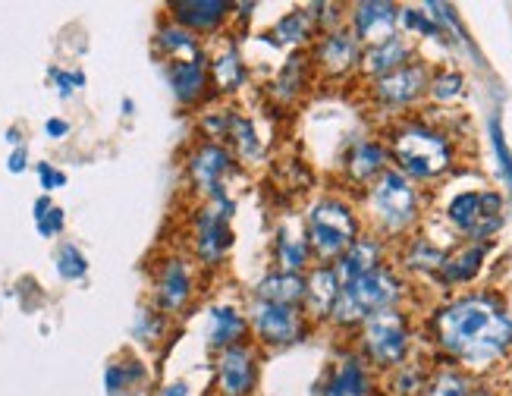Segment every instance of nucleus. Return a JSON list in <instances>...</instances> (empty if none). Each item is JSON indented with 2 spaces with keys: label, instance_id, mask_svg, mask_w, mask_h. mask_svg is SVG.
<instances>
[{
  "label": "nucleus",
  "instance_id": "obj_35",
  "mask_svg": "<svg viewBox=\"0 0 512 396\" xmlns=\"http://www.w3.org/2000/svg\"><path fill=\"white\" fill-rule=\"evenodd\" d=\"M164 315L158 312V308H145V312H139V318H136V327H132V334H136L142 343H148V346H154L158 343V337H161V330H164Z\"/></svg>",
  "mask_w": 512,
  "mask_h": 396
},
{
  "label": "nucleus",
  "instance_id": "obj_12",
  "mask_svg": "<svg viewBox=\"0 0 512 396\" xmlns=\"http://www.w3.org/2000/svg\"><path fill=\"white\" fill-rule=\"evenodd\" d=\"M258 378V362L249 346H230L217 356V396H249Z\"/></svg>",
  "mask_w": 512,
  "mask_h": 396
},
{
  "label": "nucleus",
  "instance_id": "obj_19",
  "mask_svg": "<svg viewBox=\"0 0 512 396\" xmlns=\"http://www.w3.org/2000/svg\"><path fill=\"white\" fill-rule=\"evenodd\" d=\"M249 330V318L236 312L233 305H214L211 308V318H208V346L224 352L230 346H239L242 337Z\"/></svg>",
  "mask_w": 512,
  "mask_h": 396
},
{
  "label": "nucleus",
  "instance_id": "obj_5",
  "mask_svg": "<svg viewBox=\"0 0 512 396\" xmlns=\"http://www.w3.org/2000/svg\"><path fill=\"white\" fill-rule=\"evenodd\" d=\"M371 211L377 224L390 233L412 227L418 217V192L409 183V176L399 170H384L377 176V186L371 189Z\"/></svg>",
  "mask_w": 512,
  "mask_h": 396
},
{
  "label": "nucleus",
  "instance_id": "obj_40",
  "mask_svg": "<svg viewBox=\"0 0 512 396\" xmlns=\"http://www.w3.org/2000/svg\"><path fill=\"white\" fill-rule=\"evenodd\" d=\"M428 88H431V95H434L437 101H453V98H459V92H462V76H459V73H440Z\"/></svg>",
  "mask_w": 512,
  "mask_h": 396
},
{
  "label": "nucleus",
  "instance_id": "obj_1",
  "mask_svg": "<svg viewBox=\"0 0 512 396\" xmlns=\"http://www.w3.org/2000/svg\"><path fill=\"white\" fill-rule=\"evenodd\" d=\"M437 343L469 368H484L512 349V318L491 296H469L440 308L434 318Z\"/></svg>",
  "mask_w": 512,
  "mask_h": 396
},
{
  "label": "nucleus",
  "instance_id": "obj_16",
  "mask_svg": "<svg viewBox=\"0 0 512 396\" xmlns=\"http://www.w3.org/2000/svg\"><path fill=\"white\" fill-rule=\"evenodd\" d=\"M315 60L321 63V70L330 76H343L349 73L355 63H359V38L346 29H333L327 32L318 48H315Z\"/></svg>",
  "mask_w": 512,
  "mask_h": 396
},
{
  "label": "nucleus",
  "instance_id": "obj_25",
  "mask_svg": "<svg viewBox=\"0 0 512 396\" xmlns=\"http://www.w3.org/2000/svg\"><path fill=\"white\" fill-rule=\"evenodd\" d=\"M321 396H371L368 371L359 359H346L330 374V381Z\"/></svg>",
  "mask_w": 512,
  "mask_h": 396
},
{
  "label": "nucleus",
  "instance_id": "obj_23",
  "mask_svg": "<svg viewBox=\"0 0 512 396\" xmlns=\"http://www.w3.org/2000/svg\"><path fill=\"white\" fill-rule=\"evenodd\" d=\"M154 44H158V51L170 63H183V60H198V57H202V44H198V35H192L183 26H176V22H167V26H161L158 35H154Z\"/></svg>",
  "mask_w": 512,
  "mask_h": 396
},
{
  "label": "nucleus",
  "instance_id": "obj_33",
  "mask_svg": "<svg viewBox=\"0 0 512 396\" xmlns=\"http://www.w3.org/2000/svg\"><path fill=\"white\" fill-rule=\"evenodd\" d=\"M57 274L63 280H82L88 274V258L79 252V246H73V242H63L57 249Z\"/></svg>",
  "mask_w": 512,
  "mask_h": 396
},
{
  "label": "nucleus",
  "instance_id": "obj_22",
  "mask_svg": "<svg viewBox=\"0 0 512 396\" xmlns=\"http://www.w3.org/2000/svg\"><path fill=\"white\" fill-rule=\"evenodd\" d=\"M255 299L258 302H274V305H302L305 299V277L302 274H286V271H274L267 274L258 286H255Z\"/></svg>",
  "mask_w": 512,
  "mask_h": 396
},
{
  "label": "nucleus",
  "instance_id": "obj_10",
  "mask_svg": "<svg viewBox=\"0 0 512 396\" xmlns=\"http://www.w3.org/2000/svg\"><path fill=\"white\" fill-rule=\"evenodd\" d=\"M233 154L220 145V142H205V145H198L192 151V158H189V176H192V183L202 189L211 202L220 195H227L224 192V180L233 173Z\"/></svg>",
  "mask_w": 512,
  "mask_h": 396
},
{
  "label": "nucleus",
  "instance_id": "obj_27",
  "mask_svg": "<svg viewBox=\"0 0 512 396\" xmlns=\"http://www.w3.org/2000/svg\"><path fill=\"white\" fill-rule=\"evenodd\" d=\"M148 378V371L139 359H126V362H114L104 371V387L110 396H129L132 390H139Z\"/></svg>",
  "mask_w": 512,
  "mask_h": 396
},
{
  "label": "nucleus",
  "instance_id": "obj_45",
  "mask_svg": "<svg viewBox=\"0 0 512 396\" xmlns=\"http://www.w3.org/2000/svg\"><path fill=\"white\" fill-rule=\"evenodd\" d=\"M44 132H48L51 139H63V136H70V123H66V120H57V117H51L48 123H44Z\"/></svg>",
  "mask_w": 512,
  "mask_h": 396
},
{
  "label": "nucleus",
  "instance_id": "obj_7",
  "mask_svg": "<svg viewBox=\"0 0 512 396\" xmlns=\"http://www.w3.org/2000/svg\"><path fill=\"white\" fill-rule=\"evenodd\" d=\"M230 214H233V198L220 195L214 202L198 211L192 220V242H195V255L205 264L224 261L227 249L233 246V230H230Z\"/></svg>",
  "mask_w": 512,
  "mask_h": 396
},
{
  "label": "nucleus",
  "instance_id": "obj_26",
  "mask_svg": "<svg viewBox=\"0 0 512 396\" xmlns=\"http://www.w3.org/2000/svg\"><path fill=\"white\" fill-rule=\"evenodd\" d=\"M384 164H387V151L377 142H362V145L352 148L346 170H349L352 180L368 183V180H374V176L384 173Z\"/></svg>",
  "mask_w": 512,
  "mask_h": 396
},
{
  "label": "nucleus",
  "instance_id": "obj_36",
  "mask_svg": "<svg viewBox=\"0 0 512 396\" xmlns=\"http://www.w3.org/2000/svg\"><path fill=\"white\" fill-rule=\"evenodd\" d=\"M443 255L437 246H431V242H425V239H418V242H412V255H409V264L412 268H421V271H440V264H443Z\"/></svg>",
  "mask_w": 512,
  "mask_h": 396
},
{
  "label": "nucleus",
  "instance_id": "obj_31",
  "mask_svg": "<svg viewBox=\"0 0 512 396\" xmlns=\"http://www.w3.org/2000/svg\"><path fill=\"white\" fill-rule=\"evenodd\" d=\"M305 66H308L305 54H293V57H289V60L283 63V70H280V76H277V82H274V98H280V101H293V98L302 92Z\"/></svg>",
  "mask_w": 512,
  "mask_h": 396
},
{
  "label": "nucleus",
  "instance_id": "obj_4",
  "mask_svg": "<svg viewBox=\"0 0 512 396\" xmlns=\"http://www.w3.org/2000/svg\"><path fill=\"white\" fill-rule=\"evenodd\" d=\"M359 239V220L340 198H324L308 214V249L318 258L337 261Z\"/></svg>",
  "mask_w": 512,
  "mask_h": 396
},
{
  "label": "nucleus",
  "instance_id": "obj_18",
  "mask_svg": "<svg viewBox=\"0 0 512 396\" xmlns=\"http://www.w3.org/2000/svg\"><path fill=\"white\" fill-rule=\"evenodd\" d=\"M340 280L337 274H333V268H315L308 277H305V299L302 305L308 308V315L311 318H330L333 312V305H337L340 299Z\"/></svg>",
  "mask_w": 512,
  "mask_h": 396
},
{
  "label": "nucleus",
  "instance_id": "obj_43",
  "mask_svg": "<svg viewBox=\"0 0 512 396\" xmlns=\"http://www.w3.org/2000/svg\"><path fill=\"white\" fill-rule=\"evenodd\" d=\"M38 180H41V189H44V192H54V189L66 186V173L54 170L48 161H41V164H38Z\"/></svg>",
  "mask_w": 512,
  "mask_h": 396
},
{
  "label": "nucleus",
  "instance_id": "obj_47",
  "mask_svg": "<svg viewBox=\"0 0 512 396\" xmlns=\"http://www.w3.org/2000/svg\"><path fill=\"white\" fill-rule=\"evenodd\" d=\"M7 139H10V145H16V148H19V132H16V129H10V132H7Z\"/></svg>",
  "mask_w": 512,
  "mask_h": 396
},
{
  "label": "nucleus",
  "instance_id": "obj_38",
  "mask_svg": "<svg viewBox=\"0 0 512 396\" xmlns=\"http://www.w3.org/2000/svg\"><path fill=\"white\" fill-rule=\"evenodd\" d=\"M233 110H211V114L202 117V129H205V136L208 142H220V139H227L230 136V126H233Z\"/></svg>",
  "mask_w": 512,
  "mask_h": 396
},
{
  "label": "nucleus",
  "instance_id": "obj_24",
  "mask_svg": "<svg viewBox=\"0 0 512 396\" xmlns=\"http://www.w3.org/2000/svg\"><path fill=\"white\" fill-rule=\"evenodd\" d=\"M487 255V242H472V246H462L453 255L443 258L440 264V277L447 283H469L472 277H478L481 264Z\"/></svg>",
  "mask_w": 512,
  "mask_h": 396
},
{
  "label": "nucleus",
  "instance_id": "obj_9",
  "mask_svg": "<svg viewBox=\"0 0 512 396\" xmlns=\"http://www.w3.org/2000/svg\"><path fill=\"white\" fill-rule=\"evenodd\" d=\"M246 318L264 346H293L305 337V318L296 305H274L255 299Z\"/></svg>",
  "mask_w": 512,
  "mask_h": 396
},
{
  "label": "nucleus",
  "instance_id": "obj_34",
  "mask_svg": "<svg viewBox=\"0 0 512 396\" xmlns=\"http://www.w3.org/2000/svg\"><path fill=\"white\" fill-rule=\"evenodd\" d=\"M428 396H472L469 384L456 371H440L434 374V381L428 384Z\"/></svg>",
  "mask_w": 512,
  "mask_h": 396
},
{
  "label": "nucleus",
  "instance_id": "obj_21",
  "mask_svg": "<svg viewBox=\"0 0 512 396\" xmlns=\"http://www.w3.org/2000/svg\"><path fill=\"white\" fill-rule=\"evenodd\" d=\"M409 57H412V44H406L403 38H390V41H384V44H374V48H368L362 57H359V63H362V70L368 73V76H387V73H393V70H399V66H406L409 63Z\"/></svg>",
  "mask_w": 512,
  "mask_h": 396
},
{
  "label": "nucleus",
  "instance_id": "obj_3",
  "mask_svg": "<svg viewBox=\"0 0 512 396\" xmlns=\"http://www.w3.org/2000/svg\"><path fill=\"white\" fill-rule=\"evenodd\" d=\"M393 158L403 167V176H412V180H437L440 173L450 170L453 148L440 132L412 123L393 136Z\"/></svg>",
  "mask_w": 512,
  "mask_h": 396
},
{
  "label": "nucleus",
  "instance_id": "obj_15",
  "mask_svg": "<svg viewBox=\"0 0 512 396\" xmlns=\"http://www.w3.org/2000/svg\"><path fill=\"white\" fill-rule=\"evenodd\" d=\"M167 82L173 88V98L180 104H198L211 88V73H208V60H183V63H170L167 66Z\"/></svg>",
  "mask_w": 512,
  "mask_h": 396
},
{
  "label": "nucleus",
  "instance_id": "obj_42",
  "mask_svg": "<svg viewBox=\"0 0 512 396\" xmlns=\"http://www.w3.org/2000/svg\"><path fill=\"white\" fill-rule=\"evenodd\" d=\"M51 79L57 82V88H60V98H73V92L76 88H82L85 85V73L82 70H73V73H63V70H51Z\"/></svg>",
  "mask_w": 512,
  "mask_h": 396
},
{
  "label": "nucleus",
  "instance_id": "obj_6",
  "mask_svg": "<svg viewBox=\"0 0 512 396\" xmlns=\"http://www.w3.org/2000/svg\"><path fill=\"white\" fill-rule=\"evenodd\" d=\"M447 217L459 233L487 242L503 227V198L497 192H462L450 202Z\"/></svg>",
  "mask_w": 512,
  "mask_h": 396
},
{
  "label": "nucleus",
  "instance_id": "obj_8",
  "mask_svg": "<svg viewBox=\"0 0 512 396\" xmlns=\"http://www.w3.org/2000/svg\"><path fill=\"white\" fill-rule=\"evenodd\" d=\"M362 343H365V352L371 356V362L393 368L403 362L409 352V327H406L403 315L390 308V312H381L362 324Z\"/></svg>",
  "mask_w": 512,
  "mask_h": 396
},
{
  "label": "nucleus",
  "instance_id": "obj_28",
  "mask_svg": "<svg viewBox=\"0 0 512 396\" xmlns=\"http://www.w3.org/2000/svg\"><path fill=\"white\" fill-rule=\"evenodd\" d=\"M208 73L220 92H236V88L246 82V63H242L236 48H227L224 54H217V60L208 66Z\"/></svg>",
  "mask_w": 512,
  "mask_h": 396
},
{
  "label": "nucleus",
  "instance_id": "obj_2",
  "mask_svg": "<svg viewBox=\"0 0 512 396\" xmlns=\"http://www.w3.org/2000/svg\"><path fill=\"white\" fill-rule=\"evenodd\" d=\"M399 296H403V286H399L396 274L387 268H374L343 286L330 318L337 324H365L374 315L390 312Z\"/></svg>",
  "mask_w": 512,
  "mask_h": 396
},
{
  "label": "nucleus",
  "instance_id": "obj_46",
  "mask_svg": "<svg viewBox=\"0 0 512 396\" xmlns=\"http://www.w3.org/2000/svg\"><path fill=\"white\" fill-rule=\"evenodd\" d=\"M164 396H186V384H170L164 390Z\"/></svg>",
  "mask_w": 512,
  "mask_h": 396
},
{
  "label": "nucleus",
  "instance_id": "obj_37",
  "mask_svg": "<svg viewBox=\"0 0 512 396\" xmlns=\"http://www.w3.org/2000/svg\"><path fill=\"white\" fill-rule=\"evenodd\" d=\"M491 142H494V154H497V161H500V173H503V180L512 192V151L506 145V136H503V126L500 120L494 117L491 120Z\"/></svg>",
  "mask_w": 512,
  "mask_h": 396
},
{
  "label": "nucleus",
  "instance_id": "obj_29",
  "mask_svg": "<svg viewBox=\"0 0 512 396\" xmlns=\"http://www.w3.org/2000/svg\"><path fill=\"white\" fill-rule=\"evenodd\" d=\"M308 258H311L308 239L293 236L289 230H280V236H277V268L286 274H302Z\"/></svg>",
  "mask_w": 512,
  "mask_h": 396
},
{
  "label": "nucleus",
  "instance_id": "obj_14",
  "mask_svg": "<svg viewBox=\"0 0 512 396\" xmlns=\"http://www.w3.org/2000/svg\"><path fill=\"white\" fill-rule=\"evenodd\" d=\"M352 22H355V38L365 41L368 48H374V44H384V41L396 38L399 7H393V4H355Z\"/></svg>",
  "mask_w": 512,
  "mask_h": 396
},
{
  "label": "nucleus",
  "instance_id": "obj_41",
  "mask_svg": "<svg viewBox=\"0 0 512 396\" xmlns=\"http://www.w3.org/2000/svg\"><path fill=\"white\" fill-rule=\"evenodd\" d=\"M63 224H66V220H63V208H57V205H51L48 211H44L41 217H35V227H38V233L41 236H57L60 230H63Z\"/></svg>",
  "mask_w": 512,
  "mask_h": 396
},
{
  "label": "nucleus",
  "instance_id": "obj_32",
  "mask_svg": "<svg viewBox=\"0 0 512 396\" xmlns=\"http://www.w3.org/2000/svg\"><path fill=\"white\" fill-rule=\"evenodd\" d=\"M227 139L236 142V151H239L242 161H258L261 154H264V145H261L258 132H255V123L249 117H242V114L233 117V126H230V136Z\"/></svg>",
  "mask_w": 512,
  "mask_h": 396
},
{
  "label": "nucleus",
  "instance_id": "obj_11",
  "mask_svg": "<svg viewBox=\"0 0 512 396\" xmlns=\"http://www.w3.org/2000/svg\"><path fill=\"white\" fill-rule=\"evenodd\" d=\"M192 293H195V283H192L189 261L167 258L161 264L158 277H154V308H158L161 315H176L180 308L189 305Z\"/></svg>",
  "mask_w": 512,
  "mask_h": 396
},
{
  "label": "nucleus",
  "instance_id": "obj_30",
  "mask_svg": "<svg viewBox=\"0 0 512 396\" xmlns=\"http://www.w3.org/2000/svg\"><path fill=\"white\" fill-rule=\"evenodd\" d=\"M311 29H315V19H311L305 10H296V13H289V16H283L277 22L271 38H274V44H289V48H299V44L308 41Z\"/></svg>",
  "mask_w": 512,
  "mask_h": 396
},
{
  "label": "nucleus",
  "instance_id": "obj_44",
  "mask_svg": "<svg viewBox=\"0 0 512 396\" xmlns=\"http://www.w3.org/2000/svg\"><path fill=\"white\" fill-rule=\"evenodd\" d=\"M26 164H29V154H26V148H16L13 154H10V158H7V170L10 173H22V170H26Z\"/></svg>",
  "mask_w": 512,
  "mask_h": 396
},
{
  "label": "nucleus",
  "instance_id": "obj_39",
  "mask_svg": "<svg viewBox=\"0 0 512 396\" xmlns=\"http://www.w3.org/2000/svg\"><path fill=\"white\" fill-rule=\"evenodd\" d=\"M399 26L415 29V32L431 35V38H443V32H440L437 22H434L431 16H425V13H418V10H399Z\"/></svg>",
  "mask_w": 512,
  "mask_h": 396
},
{
  "label": "nucleus",
  "instance_id": "obj_17",
  "mask_svg": "<svg viewBox=\"0 0 512 396\" xmlns=\"http://www.w3.org/2000/svg\"><path fill=\"white\" fill-rule=\"evenodd\" d=\"M230 4H214V0H192V4H170L176 26L195 32H214L227 22Z\"/></svg>",
  "mask_w": 512,
  "mask_h": 396
},
{
  "label": "nucleus",
  "instance_id": "obj_13",
  "mask_svg": "<svg viewBox=\"0 0 512 396\" xmlns=\"http://www.w3.org/2000/svg\"><path fill=\"white\" fill-rule=\"evenodd\" d=\"M428 70L421 63H406L399 66V70L374 79V98L384 101L390 107H403V104H412L418 101L421 95L428 92Z\"/></svg>",
  "mask_w": 512,
  "mask_h": 396
},
{
  "label": "nucleus",
  "instance_id": "obj_20",
  "mask_svg": "<svg viewBox=\"0 0 512 396\" xmlns=\"http://www.w3.org/2000/svg\"><path fill=\"white\" fill-rule=\"evenodd\" d=\"M374 268H381V246H377L374 239H355L352 246L337 258V264H333V274H337L340 286H346Z\"/></svg>",
  "mask_w": 512,
  "mask_h": 396
}]
</instances>
